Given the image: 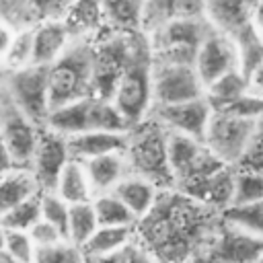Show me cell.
Segmentation results:
<instances>
[{
    "mask_svg": "<svg viewBox=\"0 0 263 263\" xmlns=\"http://www.w3.org/2000/svg\"><path fill=\"white\" fill-rule=\"evenodd\" d=\"M249 86H251V90L255 95L263 97V62L249 74Z\"/></svg>",
    "mask_w": 263,
    "mask_h": 263,
    "instance_id": "38",
    "label": "cell"
},
{
    "mask_svg": "<svg viewBox=\"0 0 263 263\" xmlns=\"http://www.w3.org/2000/svg\"><path fill=\"white\" fill-rule=\"evenodd\" d=\"M12 166H14V164H12V158H10L8 148H6L4 140H2V134H0V175L6 173V171L12 168Z\"/></svg>",
    "mask_w": 263,
    "mask_h": 263,
    "instance_id": "39",
    "label": "cell"
},
{
    "mask_svg": "<svg viewBox=\"0 0 263 263\" xmlns=\"http://www.w3.org/2000/svg\"><path fill=\"white\" fill-rule=\"evenodd\" d=\"M222 220L263 238V197L247 203H232L222 210Z\"/></svg>",
    "mask_w": 263,
    "mask_h": 263,
    "instance_id": "27",
    "label": "cell"
},
{
    "mask_svg": "<svg viewBox=\"0 0 263 263\" xmlns=\"http://www.w3.org/2000/svg\"><path fill=\"white\" fill-rule=\"evenodd\" d=\"M205 0H148L144 25L152 31L173 18H203Z\"/></svg>",
    "mask_w": 263,
    "mask_h": 263,
    "instance_id": "19",
    "label": "cell"
},
{
    "mask_svg": "<svg viewBox=\"0 0 263 263\" xmlns=\"http://www.w3.org/2000/svg\"><path fill=\"white\" fill-rule=\"evenodd\" d=\"M148 47L142 39H134L132 53L111 97L132 127L146 119L152 109V53Z\"/></svg>",
    "mask_w": 263,
    "mask_h": 263,
    "instance_id": "3",
    "label": "cell"
},
{
    "mask_svg": "<svg viewBox=\"0 0 263 263\" xmlns=\"http://www.w3.org/2000/svg\"><path fill=\"white\" fill-rule=\"evenodd\" d=\"M245 2H247V4L251 6V10H253V8H255V6H257V4L261 2V0H245Z\"/></svg>",
    "mask_w": 263,
    "mask_h": 263,
    "instance_id": "43",
    "label": "cell"
},
{
    "mask_svg": "<svg viewBox=\"0 0 263 263\" xmlns=\"http://www.w3.org/2000/svg\"><path fill=\"white\" fill-rule=\"evenodd\" d=\"M41 218V193H35L27 197L25 201L10 208L6 214L0 216V224L4 228H21L29 230L37 220Z\"/></svg>",
    "mask_w": 263,
    "mask_h": 263,
    "instance_id": "29",
    "label": "cell"
},
{
    "mask_svg": "<svg viewBox=\"0 0 263 263\" xmlns=\"http://www.w3.org/2000/svg\"><path fill=\"white\" fill-rule=\"evenodd\" d=\"M261 197H263V173L249 171V168H236L232 203H247V201H255Z\"/></svg>",
    "mask_w": 263,
    "mask_h": 263,
    "instance_id": "31",
    "label": "cell"
},
{
    "mask_svg": "<svg viewBox=\"0 0 263 263\" xmlns=\"http://www.w3.org/2000/svg\"><path fill=\"white\" fill-rule=\"evenodd\" d=\"M49 66L31 64L18 70H10L6 76L4 88L12 97V101L39 125H47L49 117Z\"/></svg>",
    "mask_w": 263,
    "mask_h": 263,
    "instance_id": "6",
    "label": "cell"
},
{
    "mask_svg": "<svg viewBox=\"0 0 263 263\" xmlns=\"http://www.w3.org/2000/svg\"><path fill=\"white\" fill-rule=\"evenodd\" d=\"M168 129L154 117H146L129 129V144L125 148L127 166L158 187L175 185L168 166Z\"/></svg>",
    "mask_w": 263,
    "mask_h": 263,
    "instance_id": "2",
    "label": "cell"
},
{
    "mask_svg": "<svg viewBox=\"0 0 263 263\" xmlns=\"http://www.w3.org/2000/svg\"><path fill=\"white\" fill-rule=\"evenodd\" d=\"M208 257L224 261H263V238L222 220L220 230L210 240Z\"/></svg>",
    "mask_w": 263,
    "mask_h": 263,
    "instance_id": "11",
    "label": "cell"
},
{
    "mask_svg": "<svg viewBox=\"0 0 263 263\" xmlns=\"http://www.w3.org/2000/svg\"><path fill=\"white\" fill-rule=\"evenodd\" d=\"M129 240L132 226H99L95 234L84 242L82 251L86 259H109Z\"/></svg>",
    "mask_w": 263,
    "mask_h": 263,
    "instance_id": "22",
    "label": "cell"
},
{
    "mask_svg": "<svg viewBox=\"0 0 263 263\" xmlns=\"http://www.w3.org/2000/svg\"><path fill=\"white\" fill-rule=\"evenodd\" d=\"M41 218L51 222L62 230L68 238V220H70V203L58 191H41Z\"/></svg>",
    "mask_w": 263,
    "mask_h": 263,
    "instance_id": "30",
    "label": "cell"
},
{
    "mask_svg": "<svg viewBox=\"0 0 263 263\" xmlns=\"http://www.w3.org/2000/svg\"><path fill=\"white\" fill-rule=\"evenodd\" d=\"M222 111L234 113V115L245 117V119H261L263 117V97L249 90L247 95H242L238 101H234L230 107H226Z\"/></svg>",
    "mask_w": 263,
    "mask_h": 263,
    "instance_id": "35",
    "label": "cell"
},
{
    "mask_svg": "<svg viewBox=\"0 0 263 263\" xmlns=\"http://www.w3.org/2000/svg\"><path fill=\"white\" fill-rule=\"evenodd\" d=\"M0 134L8 148L12 164L31 168L41 127L12 101L4 86L0 88Z\"/></svg>",
    "mask_w": 263,
    "mask_h": 263,
    "instance_id": "4",
    "label": "cell"
},
{
    "mask_svg": "<svg viewBox=\"0 0 263 263\" xmlns=\"http://www.w3.org/2000/svg\"><path fill=\"white\" fill-rule=\"evenodd\" d=\"M251 90L249 86V76L236 68L220 78H216L212 84L205 86V97L210 101V105L214 107V111H222L226 107H230L234 101H238L242 95H247Z\"/></svg>",
    "mask_w": 263,
    "mask_h": 263,
    "instance_id": "21",
    "label": "cell"
},
{
    "mask_svg": "<svg viewBox=\"0 0 263 263\" xmlns=\"http://www.w3.org/2000/svg\"><path fill=\"white\" fill-rule=\"evenodd\" d=\"M152 117L158 119L166 129L181 132L187 136H193L197 140L205 138V129L210 123V117L214 113V107L210 105L208 97H197L183 103L173 105H154L150 109Z\"/></svg>",
    "mask_w": 263,
    "mask_h": 263,
    "instance_id": "9",
    "label": "cell"
},
{
    "mask_svg": "<svg viewBox=\"0 0 263 263\" xmlns=\"http://www.w3.org/2000/svg\"><path fill=\"white\" fill-rule=\"evenodd\" d=\"M90 103H92V95L51 109L45 127H51V129H55V132H60L64 136H72V134L88 129Z\"/></svg>",
    "mask_w": 263,
    "mask_h": 263,
    "instance_id": "20",
    "label": "cell"
},
{
    "mask_svg": "<svg viewBox=\"0 0 263 263\" xmlns=\"http://www.w3.org/2000/svg\"><path fill=\"white\" fill-rule=\"evenodd\" d=\"M33 39H35L33 64L49 66L68 47V43L72 39V31H70L66 18H51V21H45V23L33 27Z\"/></svg>",
    "mask_w": 263,
    "mask_h": 263,
    "instance_id": "14",
    "label": "cell"
},
{
    "mask_svg": "<svg viewBox=\"0 0 263 263\" xmlns=\"http://www.w3.org/2000/svg\"><path fill=\"white\" fill-rule=\"evenodd\" d=\"M95 210L99 218V226H134L136 224V214L125 205V201L115 193H99L95 197Z\"/></svg>",
    "mask_w": 263,
    "mask_h": 263,
    "instance_id": "25",
    "label": "cell"
},
{
    "mask_svg": "<svg viewBox=\"0 0 263 263\" xmlns=\"http://www.w3.org/2000/svg\"><path fill=\"white\" fill-rule=\"evenodd\" d=\"M33 51H35V39H33V27L16 29L14 37L2 55L8 70H18L33 64Z\"/></svg>",
    "mask_w": 263,
    "mask_h": 263,
    "instance_id": "28",
    "label": "cell"
},
{
    "mask_svg": "<svg viewBox=\"0 0 263 263\" xmlns=\"http://www.w3.org/2000/svg\"><path fill=\"white\" fill-rule=\"evenodd\" d=\"M6 251L14 261H35V242L29 230L6 228Z\"/></svg>",
    "mask_w": 263,
    "mask_h": 263,
    "instance_id": "33",
    "label": "cell"
},
{
    "mask_svg": "<svg viewBox=\"0 0 263 263\" xmlns=\"http://www.w3.org/2000/svg\"><path fill=\"white\" fill-rule=\"evenodd\" d=\"M97 51L82 35H74L62 55L49 64V107H62L92 95Z\"/></svg>",
    "mask_w": 263,
    "mask_h": 263,
    "instance_id": "1",
    "label": "cell"
},
{
    "mask_svg": "<svg viewBox=\"0 0 263 263\" xmlns=\"http://www.w3.org/2000/svg\"><path fill=\"white\" fill-rule=\"evenodd\" d=\"M72 158L68 140L64 134L51 129V127H41L39 134V144L31 162V171L35 173L41 191H53L58 185V179Z\"/></svg>",
    "mask_w": 263,
    "mask_h": 263,
    "instance_id": "10",
    "label": "cell"
},
{
    "mask_svg": "<svg viewBox=\"0 0 263 263\" xmlns=\"http://www.w3.org/2000/svg\"><path fill=\"white\" fill-rule=\"evenodd\" d=\"M92 193H107L113 191L115 185L127 175V158H125V150L119 152H107V154H99L92 158L82 160Z\"/></svg>",
    "mask_w": 263,
    "mask_h": 263,
    "instance_id": "15",
    "label": "cell"
},
{
    "mask_svg": "<svg viewBox=\"0 0 263 263\" xmlns=\"http://www.w3.org/2000/svg\"><path fill=\"white\" fill-rule=\"evenodd\" d=\"M259 119H245L228 111H214L205 129V146L228 166H236L242 158Z\"/></svg>",
    "mask_w": 263,
    "mask_h": 263,
    "instance_id": "7",
    "label": "cell"
},
{
    "mask_svg": "<svg viewBox=\"0 0 263 263\" xmlns=\"http://www.w3.org/2000/svg\"><path fill=\"white\" fill-rule=\"evenodd\" d=\"M84 251L82 247L74 245L70 238H64L60 242L47 245V247H35V261H51V263H70V261H82Z\"/></svg>",
    "mask_w": 263,
    "mask_h": 263,
    "instance_id": "32",
    "label": "cell"
},
{
    "mask_svg": "<svg viewBox=\"0 0 263 263\" xmlns=\"http://www.w3.org/2000/svg\"><path fill=\"white\" fill-rule=\"evenodd\" d=\"M205 95V86L189 62L156 60L152 55V107L191 101Z\"/></svg>",
    "mask_w": 263,
    "mask_h": 263,
    "instance_id": "5",
    "label": "cell"
},
{
    "mask_svg": "<svg viewBox=\"0 0 263 263\" xmlns=\"http://www.w3.org/2000/svg\"><path fill=\"white\" fill-rule=\"evenodd\" d=\"M14 31H16L14 27H10L4 18H0V55L6 53V49H8V45L14 37Z\"/></svg>",
    "mask_w": 263,
    "mask_h": 263,
    "instance_id": "37",
    "label": "cell"
},
{
    "mask_svg": "<svg viewBox=\"0 0 263 263\" xmlns=\"http://www.w3.org/2000/svg\"><path fill=\"white\" fill-rule=\"evenodd\" d=\"M8 68H6V64H4V60H2V55H0V88L6 84V76H8Z\"/></svg>",
    "mask_w": 263,
    "mask_h": 263,
    "instance_id": "41",
    "label": "cell"
},
{
    "mask_svg": "<svg viewBox=\"0 0 263 263\" xmlns=\"http://www.w3.org/2000/svg\"><path fill=\"white\" fill-rule=\"evenodd\" d=\"M99 228V218H97V210L95 203L88 201H78V203H70V220H68V238L78 245L84 247V242L95 234V230Z\"/></svg>",
    "mask_w": 263,
    "mask_h": 263,
    "instance_id": "26",
    "label": "cell"
},
{
    "mask_svg": "<svg viewBox=\"0 0 263 263\" xmlns=\"http://www.w3.org/2000/svg\"><path fill=\"white\" fill-rule=\"evenodd\" d=\"M53 191H58L68 203L88 201L90 193H92V187H90L84 162L78 160V158H70L68 164L64 166V171H62Z\"/></svg>",
    "mask_w": 263,
    "mask_h": 263,
    "instance_id": "23",
    "label": "cell"
},
{
    "mask_svg": "<svg viewBox=\"0 0 263 263\" xmlns=\"http://www.w3.org/2000/svg\"><path fill=\"white\" fill-rule=\"evenodd\" d=\"M6 251V228L0 224V253Z\"/></svg>",
    "mask_w": 263,
    "mask_h": 263,
    "instance_id": "42",
    "label": "cell"
},
{
    "mask_svg": "<svg viewBox=\"0 0 263 263\" xmlns=\"http://www.w3.org/2000/svg\"><path fill=\"white\" fill-rule=\"evenodd\" d=\"M76 0H0V18L14 29L37 27L51 18H64Z\"/></svg>",
    "mask_w": 263,
    "mask_h": 263,
    "instance_id": "12",
    "label": "cell"
},
{
    "mask_svg": "<svg viewBox=\"0 0 263 263\" xmlns=\"http://www.w3.org/2000/svg\"><path fill=\"white\" fill-rule=\"evenodd\" d=\"M240 68V58H238V47L236 41L218 31L212 29L208 37L201 41L197 55H195V70L203 82V86L212 84L216 78Z\"/></svg>",
    "mask_w": 263,
    "mask_h": 263,
    "instance_id": "8",
    "label": "cell"
},
{
    "mask_svg": "<svg viewBox=\"0 0 263 263\" xmlns=\"http://www.w3.org/2000/svg\"><path fill=\"white\" fill-rule=\"evenodd\" d=\"M251 6L245 0H205V18L210 25L230 37H236L251 25Z\"/></svg>",
    "mask_w": 263,
    "mask_h": 263,
    "instance_id": "16",
    "label": "cell"
},
{
    "mask_svg": "<svg viewBox=\"0 0 263 263\" xmlns=\"http://www.w3.org/2000/svg\"><path fill=\"white\" fill-rule=\"evenodd\" d=\"M29 234H31L35 247H47V245H53V242H60V240L66 238L58 226H53L51 222H47V220H43V218H39V220L29 228Z\"/></svg>",
    "mask_w": 263,
    "mask_h": 263,
    "instance_id": "36",
    "label": "cell"
},
{
    "mask_svg": "<svg viewBox=\"0 0 263 263\" xmlns=\"http://www.w3.org/2000/svg\"><path fill=\"white\" fill-rule=\"evenodd\" d=\"M113 191L125 201V205L136 214L138 220H142L158 199V185L136 173L125 175Z\"/></svg>",
    "mask_w": 263,
    "mask_h": 263,
    "instance_id": "18",
    "label": "cell"
},
{
    "mask_svg": "<svg viewBox=\"0 0 263 263\" xmlns=\"http://www.w3.org/2000/svg\"><path fill=\"white\" fill-rule=\"evenodd\" d=\"M72 158L86 160L107 152L125 150L129 144V132H107V129H84L66 136Z\"/></svg>",
    "mask_w": 263,
    "mask_h": 263,
    "instance_id": "13",
    "label": "cell"
},
{
    "mask_svg": "<svg viewBox=\"0 0 263 263\" xmlns=\"http://www.w3.org/2000/svg\"><path fill=\"white\" fill-rule=\"evenodd\" d=\"M39 181L29 166H12L0 175V216L16 203L39 193Z\"/></svg>",
    "mask_w": 263,
    "mask_h": 263,
    "instance_id": "17",
    "label": "cell"
},
{
    "mask_svg": "<svg viewBox=\"0 0 263 263\" xmlns=\"http://www.w3.org/2000/svg\"><path fill=\"white\" fill-rule=\"evenodd\" d=\"M234 168H249V171H261L263 173V117L257 123V129L242 154V158L238 160V164Z\"/></svg>",
    "mask_w": 263,
    "mask_h": 263,
    "instance_id": "34",
    "label": "cell"
},
{
    "mask_svg": "<svg viewBox=\"0 0 263 263\" xmlns=\"http://www.w3.org/2000/svg\"><path fill=\"white\" fill-rule=\"evenodd\" d=\"M103 14L121 31H138L144 25L148 0H99Z\"/></svg>",
    "mask_w": 263,
    "mask_h": 263,
    "instance_id": "24",
    "label": "cell"
},
{
    "mask_svg": "<svg viewBox=\"0 0 263 263\" xmlns=\"http://www.w3.org/2000/svg\"><path fill=\"white\" fill-rule=\"evenodd\" d=\"M251 23L253 27L257 29V33L263 37V0L253 8V14H251Z\"/></svg>",
    "mask_w": 263,
    "mask_h": 263,
    "instance_id": "40",
    "label": "cell"
}]
</instances>
